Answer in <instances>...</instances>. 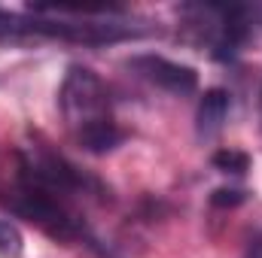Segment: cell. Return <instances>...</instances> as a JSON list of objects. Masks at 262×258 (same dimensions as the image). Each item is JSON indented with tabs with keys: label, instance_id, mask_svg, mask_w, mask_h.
<instances>
[{
	"label": "cell",
	"instance_id": "cell-6",
	"mask_svg": "<svg viewBox=\"0 0 262 258\" xmlns=\"http://www.w3.org/2000/svg\"><path fill=\"white\" fill-rule=\"evenodd\" d=\"M21 252H25V237H21V231H18L12 222L0 219V258H21Z\"/></svg>",
	"mask_w": 262,
	"mask_h": 258
},
{
	"label": "cell",
	"instance_id": "cell-8",
	"mask_svg": "<svg viewBox=\"0 0 262 258\" xmlns=\"http://www.w3.org/2000/svg\"><path fill=\"white\" fill-rule=\"evenodd\" d=\"M244 258H262V234L256 237V240H250V246H247Z\"/></svg>",
	"mask_w": 262,
	"mask_h": 258
},
{
	"label": "cell",
	"instance_id": "cell-2",
	"mask_svg": "<svg viewBox=\"0 0 262 258\" xmlns=\"http://www.w3.org/2000/svg\"><path fill=\"white\" fill-rule=\"evenodd\" d=\"M9 207H12L21 219L34 222L40 231H46V234L55 237V240H64L67 243V240H76V237L82 234L79 222L52 197V192H46V189H40V186L21 183V192L9 200Z\"/></svg>",
	"mask_w": 262,
	"mask_h": 258
},
{
	"label": "cell",
	"instance_id": "cell-1",
	"mask_svg": "<svg viewBox=\"0 0 262 258\" xmlns=\"http://www.w3.org/2000/svg\"><path fill=\"white\" fill-rule=\"evenodd\" d=\"M58 107L64 113L76 143L85 152L104 155V152H113L125 140V131L110 116V100H107L104 82L89 67L67 70L61 91H58Z\"/></svg>",
	"mask_w": 262,
	"mask_h": 258
},
{
	"label": "cell",
	"instance_id": "cell-7",
	"mask_svg": "<svg viewBox=\"0 0 262 258\" xmlns=\"http://www.w3.org/2000/svg\"><path fill=\"white\" fill-rule=\"evenodd\" d=\"M244 200H247V194L241 192V189H216V192L210 194L213 207H238Z\"/></svg>",
	"mask_w": 262,
	"mask_h": 258
},
{
	"label": "cell",
	"instance_id": "cell-3",
	"mask_svg": "<svg viewBox=\"0 0 262 258\" xmlns=\"http://www.w3.org/2000/svg\"><path fill=\"white\" fill-rule=\"evenodd\" d=\"M128 70H134L137 76H143L146 82L171 91V94H192L198 88V73L186 64H177V61H168L162 55H134L128 61Z\"/></svg>",
	"mask_w": 262,
	"mask_h": 258
},
{
	"label": "cell",
	"instance_id": "cell-5",
	"mask_svg": "<svg viewBox=\"0 0 262 258\" xmlns=\"http://www.w3.org/2000/svg\"><path fill=\"white\" fill-rule=\"evenodd\" d=\"M210 161H213L216 170H223V173H235V176H241V173L250 170V158H247L244 152H238V149H220V152H213Z\"/></svg>",
	"mask_w": 262,
	"mask_h": 258
},
{
	"label": "cell",
	"instance_id": "cell-4",
	"mask_svg": "<svg viewBox=\"0 0 262 258\" xmlns=\"http://www.w3.org/2000/svg\"><path fill=\"white\" fill-rule=\"evenodd\" d=\"M229 116V91L223 88H207L198 100V113H195V134L198 140H213Z\"/></svg>",
	"mask_w": 262,
	"mask_h": 258
}]
</instances>
